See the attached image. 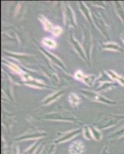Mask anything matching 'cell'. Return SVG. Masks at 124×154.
I'll return each instance as SVG.
<instances>
[{
	"label": "cell",
	"instance_id": "8",
	"mask_svg": "<svg viewBox=\"0 0 124 154\" xmlns=\"http://www.w3.org/2000/svg\"><path fill=\"white\" fill-rule=\"evenodd\" d=\"M103 47L108 49H115V50L122 51V49H121L120 47H119L117 45H116V44H113V43H110V44H107V45H104Z\"/></svg>",
	"mask_w": 124,
	"mask_h": 154
},
{
	"label": "cell",
	"instance_id": "14",
	"mask_svg": "<svg viewBox=\"0 0 124 154\" xmlns=\"http://www.w3.org/2000/svg\"><path fill=\"white\" fill-rule=\"evenodd\" d=\"M122 136H124V128H122V130H120L119 131L117 132L115 134L112 135V137H122Z\"/></svg>",
	"mask_w": 124,
	"mask_h": 154
},
{
	"label": "cell",
	"instance_id": "1",
	"mask_svg": "<svg viewBox=\"0 0 124 154\" xmlns=\"http://www.w3.org/2000/svg\"><path fill=\"white\" fill-rule=\"evenodd\" d=\"M82 93H83L85 96L87 97V98L90 99L92 100H94V101L96 102H103V103H105L108 104H116V103H113L112 101H110V100H107V99L103 98L100 95L96 94V93H93V92H89V91H81Z\"/></svg>",
	"mask_w": 124,
	"mask_h": 154
},
{
	"label": "cell",
	"instance_id": "3",
	"mask_svg": "<svg viewBox=\"0 0 124 154\" xmlns=\"http://www.w3.org/2000/svg\"><path fill=\"white\" fill-rule=\"evenodd\" d=\"M39 19H40V21L42 22V24L44 26V29H45L46 31H49V30H52V24L48 21L47 19H45V18L42 17V16H40L39 17Z\"/></svg>",
	"mask_w": 124,
	"mask_h": 154
},
{
	"label": "cell",
	"instance_id": "17",
	"mask_svg": "<svg viewBox=\"0 0 124 154\" xmlns=\"http://www.w3.org/2000/svg\"><path fill=\"white\" fill-rule=\"evenodd\" d=\"M100 154H108V152H107V148H105V149H103V152H102Z\"/></svg>",
	"mask_w": 124,
	"mask_h": 154
},
{
	"label": "cell",
	"instance_id": "7",
	"mask_svg": "<svg viewBox=\"0 0 124 154\" xmlns=\"http://www.w3.org/2000/svg\"><path fill=\"white\" fill-rule=\"evenodd\" d=\"M108 73L110 74V75L113 78V79H117L118 81H119L120 83H122V84L124 86V78H122V76H119V75H118L114 72H112V71H108Z\"/></svg>",
	"mask_w": 124,
	"mask_h": 154
},
{
	"label": "cell",
	"instance_id": "16",
	"mask_svg": "<svg viewBox=\"0 0 124 154\" xmlns=\"http://www.w3.org/2000/svg\"><path fill=\"white\" fill-rule=\"evenodd\" d=\"M10 66L14 69V71H19V68L16 66L13 65V64H10Z\"/></svg>",
	"mask_w": 124,
	"mask_h": 154
},
{
	"label": "cell",
	"instance_id": "9",
	"mask_svg": "<svg viewBox=\"0 0 124 154\" xmlns=\"http://www.w3.org/2000/svg\"><path fill=\"white\" fill-rule=\"evenodd\" d=\"M61 94H62V92H59V93H55L54 95H53L52 96H50V97L47 98V100L45 101V104H47V103H50V102H53V100H56V98H58V97H59V96H60Z\"/></svg>",
	"mask_w": 124,
	"mask_h": 154
},
{
	"label": "cell",
	"instance_id": "18",
	"mask_svg": "<svg viewBox=\"0 0 124 154\" xmlns=\"http://www.w3.org/2000/svg\"><path fill=\"white\" fill-rule=\"evenodd\" d=\"M122 36H124V33L122 34ZM121 38H122V39H123V42H124V38H122V37H121Z\"/></svg>",
	"mask_w": 124,
	"mask_h": 154
},
{
	"label": "cell",
	"instance_id": "5",
	"mask_svg": "<svg viewBox=\"0 0 124 154\" xmlns=\"http://www.w3.org/2000/svg\"><path fill=\"white\" fill-rule=\"evenodd\" d=\"M43 44L44 45H45L46 46H48V47H51V48H54V47H56V42L49 38H44Z\"/></svg>",
	"mask_w": 124,
	"mask_h": 154
},
{
	"label": "cell",
	"instance_id": "12",
	"mask_svg": "<svg viewBox=\"0 0 124 154\" xmlns=\"http://www.w3.org/2000/svg\"><path fill=\"white\" fill-rule=\"evenodd\" d=\"M92 134L93 135V137H94V138L96 139V140H100V139H101V133H100V132L96 131L95 129H93V128H92Z\"/></svg>",
	"mask_w": 124,
	"mask_h": 154
},
{
	"label": "cell",
	"instance_id": "15",
	"mask_svg": "<svg viewBox=\"0 0 124 154\" xmlns=\"http://www.w3.org/2000/svg\"><path fill=\"white\" fill-rule=\"evenodd\" d=\"M76 77L77 79H83L84 75H82V73L81 72H77L76 73Z\"/></svg>",
	"mask_w": 124,
	"mask_h": 154
},
{
	"label": "cell",
	"instance_id": "4",
	"mask_svg": "<svg viewBox=\"0 0 124 154\" xmlns=\"http://www.w3.org/2000/svg\"><path fill=\"white\" fill-rule=\"evenodd\" d=\"M69 100H70V103H71L73 106H76L77 104L79 103V97L77 96V95L74 94V93H71V94L70 95Z\"/></svg>",
	"mask_w": 124,
	"mask_h": 154
},
{
	"label": "cell",
	"instance_id": "10",
	"mask_svg": "<svg viewBox=\"0 0 124 154\" xmlns=\"http://www.w3.org/2000/svg\"><path fill=\"white\" fill-rule=\"evenodd\" d=\"M52 32H53V34L54 35H60V34L62 33V32H63V29H61V27L60 26H56V27H54V28L52 29Z\"/></svg>",
	"mask_w": 124,
	"mask_h": 154
},
{
	"label": "cell",
	"instance_id": "6",
	"mask_svg": "<svg viewBox=\"0 0 124 154\" xmlns=\"http://www.w3.org/2000/svg\"><path fill=\"white\" fill-rule=\"evenodd\" d=\"M79 131H80V130H77V131H74V132H73V133H68V134H67L66 137H63V138H61L60 140H56V143H60V142H63H63H64V141H67V140H69V139H70L71 137H73L75 134H77V133H78V132H79Z\"/></svg>",
	"mask_w": 124,
	"mask_h": 154
},
{
	"label": "cell",
	"instance_id": "2",
	"mask_svg": "<svg viewBox=\"0 0 124 154\" xmlns=\"http://www.w3.org/2000/svg\"><path fill=\"white\" fill-rule=\"evenodd\" d=\"M83 144L80 141L73 143L69 148L70 154H82L83 152Z\"/></svg>",
	"mask_w": 124,
	"mask_h": 154
},
{
	"label": "cell",
	"instance_id": "13",
	"mask_svg": "<svg viewBox=\"0 0 124 154\" xmlns=\"http://www.w3.org/2000/svg\"><path fill=\"white\" fill-rule=\"evenodd\" d=\"M116 4L118 5V6H119V7H117V11H118V12H119V16H120L121 17H122V19L124 20V11H123V9H122V6H121V5L119 4V2H116Z\"/></svg>",
	"mask_w": 124,
	"mask_h": 154
},
{
	"label": "cell",
	"instance_id": "11",
	"mask_svg": "<svg viewBox=\"0 0 124 154\" xmlns=\"http://www.w3.org/2000/svg\"><path fill=\"white\" fill-rule=\"evenodd\" d=\"M92 133L89 130V128L85 127L84 129V137H86V139H89V140H91L93 139V136H92Z\"/></svg>",
	"mask_w": 124,
	"mask_h": 154
}]
</instances>
